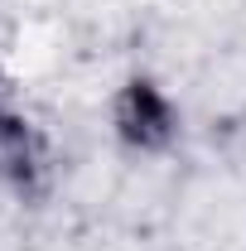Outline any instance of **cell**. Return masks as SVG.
Masks as SVG:
<instances>
[{
	"label": "cell",
	"mask_w": 246,
	"mask_h": 251,
	"mask_svg": "<svg viewBox=\"0 0 246 251\" xmlns=\"http://www.w3.org/2000/svg\"><path fill=\"white\" fill-rule=\"evenodd\" d=\"M169 101L154 92L150 82H135L121 101V135L130 145H159L169 135Z\"/></svg>",
	"instance_id": "6da1fadb"
}]
</instances>
